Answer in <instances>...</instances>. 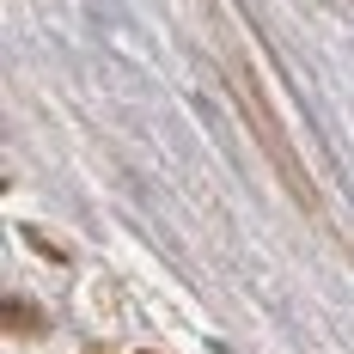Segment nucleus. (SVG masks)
Instances as JSON below:
<instances>
[{"label": "nucleus", "instance_id": "1", "mask_svg": "<svg viewBox=\"0 0 354 354\" xmlns=\"http://www.w3.org/2000/svg\"><path fill=\"white\" fill-rule=\"evenodd\" d=\"M232 98H239V104L250 110V122H257V135H263V147H269V159H275V171L287 177V189H293V196H299V202L312 208V177H306V165L293 159V147L281 141V122H275V110H269L263 98H257V86H250L245 73H232Z\"/></svg>", "mask_w": 354, "mask_h": 354}]
</instances>
